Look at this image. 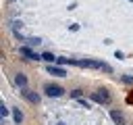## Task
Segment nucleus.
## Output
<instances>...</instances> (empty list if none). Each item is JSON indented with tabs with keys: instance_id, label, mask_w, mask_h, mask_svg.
Masks as SVG:
<instances>
[{
	"instance_id": "obj_1",
	"label": "nucleus",
	"mask_w": 133,
	"mask_h": 125,
	"mask_svg": "<svg viewBox=\"0 0 133 125\" xmlns=\"http://www.w3.org/2000/svg\"><path fill=\"white\" fill-rule=\"evenodd\" d=\"M77 65L79 67H89V69H102V71H112L110 69V65H106V63H102V60H77Z\"/></svg>"
},
{
	"instance_id": "obj_2",
	"label": "nucleus",
	"mask_w": 133,
	"mask_h": 125,
	"mask_svg": "<svg viewBox=\"0 0 133 125\" xmlns=\"http://www.w3.org/2000/svg\"><path fill=\"white\" fill-rule=\"evenodd\" d=\"M91 100H94V102H100V104H108V102H110V94H108L106 90H98V92L91 94Z\"/></svg>"
},
{
	"instance_id": "obj_3",
	"label": "nucleus",
	"mask_w": 133,
	"mask_h": 125,
	"mask_svg": "<svg viewBox=\"0 0 133 125\" xmlns=\"http://www.w3.org/2000/svg\"><path fill=\"white\" fill-rule=\"evenodd\" d=\"M21 96H23L25 100L33 102V104H39V94H37V92H31V90H27V88H21Z\"/></svg>"
},
{
	"instance_id": "obj_4",
	"label": "nucleus",
	"mask_w": 133,
	"mask_h": 125,
	"mask_svg": "<svg viewBox=\"0 0 133 125\" xmlns=\"http://www.w3.org/2000/svg\"><path fill=\"white\" fill-rule=\"evenodd\" d=\"M46 94H48L50 98H58V96H62V94H64V90H62L60 85H54V83H48V85H46Z\"/></svg>"
},
{
	"instance_id": "obj_5",
	"label": "nucleus",
	"mask_w": 133,
	"mask_h": 125,
	"mask_svg": "<svg viewBox=\"0 0 133 125\" xmlns=\"http://www.w3.org/2000/svg\"><path fill=\"white\" fill-rule=\"evenodd\" d=\"M48 73H50V75H54V77H66V71H64L62 67H58L56 63L48 67Z\"/></svg>"
},
{
	"instance_id": "obj_6",
	"label": "nucleus",
	"mask_w": 133,
	"mask_h": 125,
	"mask_svg": "<svg viewBox=\"0 0 133 125\" xmlns=\"http://www.w3.org/2000/svg\"><path fill=\"white\" fill-rule=\"evenodd\" d=\"M21 54H23V56H27V60H39V58H42L39 54L31 52V50H29L27 46H21Z\"/></svg>"
},
{
	"instance_id": "obj_7",
	"label": "nucleus",
	"mask_w": 133,
	"mask_h": 125,
	"mask_svg": "<svg viewBox=\"0 0 133 125\" xmlns=\"http://www.w3.org/2000/svg\"><path fill=\"white\" fill-rule=\"evenodd\" d=\"M110 117H112V121H114L116 125H125V117H123L121 110H110Z\"/></svg>"
},
{
	"instance_id": "obj_8",
	"label": "nucleus",
	"mask_w": 133,
	"mask_h": 125,
	"mask_svg": "<svg viewBox=\"0 0 133 125\" xmlns=\"http://www.w3.org/2000/svg\"><path fill=\"white\" fill-rule=\"evenodd\" d=\"M15 83H17L19 88H27V77H25L23 73H19V75H15Z\"/></svg>"
},
{
	"instance_id": "obj_9",
	"label": "nucleus",
	"mask_w": 133,
	"mask_h": 125,
	"mask_svg": "<svg viewBox=\"0 0 133 125\" xmlns=\"http://www.w3.org/2000/svg\"><path fill=\"white\" fill-rule=\"evenodd\" d=\"M12 119H15L17 125L23 123V113H21V108H12Z\"/></svg>"
},
{
	"instance_id": "obj_10",
	"label": "nucleus",
	"mask_w": 133,
	"mask_h": 125,
	"mask_svg": "<svg viewBox=\"0 0 133 125\" xmlns=\"http://www.w3.org/2000/svg\"><path fill=\"white\" fill-rule=\"evenodd\" d=\"M42 60H48V63H56V56L52 52H44L42 54Z\"/></svg>"
},
{
	"instance_id": "obj_11",
	"label": "nucleus",
	"mask_w": 133,
	"mask_h": 125,
	"mask_svg": "<svg viewBox=\"0 0 133 125\" xmlns=\"http://www.w3.org/2000/svg\"><path fill=\"white\" fill-rule=\"evenodd\" d=\"M121 79H123V81H125L127 85H131V83H133V77H129V75H123Z\"/></svg>"
},
{
	"instance_id": "obj_12",
	"label": "nucleus",
	"mask_w": 133,
	"mask_h": 125,
	"mask_svg": "<svg viewBox=\"0 0 133 125\" xmlns=\"http://www.w3.org/2000/svg\"><path fill=\"white\" fill-rule=\"evenodd\" d=\"M71 98H81V90H73L71 92Z\"/></svg>"
},
{
	"instance_id": "obj_13",
	"label": "nucleus",
	"mask_w": 133,
	"mask_h": 125,
	"mask_svg": "<svg viewBox=\"0 0 133 125\" xmlns=\"http://www.w3.org/2000/svg\"><path fill=\"white\" fill-rule=\"evenodd\" d=\"M77 100H79V104H81V106H85V108H91V106H89V102H87V100H83V98H77Z\"/></svg>"
},
{
	"instance_id": "obj_14",
	"label": "nucleus",
	"mask_w": 133,
	"mask_h": 125,
	"mask_svg": "<svg viewBox=\"0 0 133 125\" xmlns=\"http://www.w3.org/2000/svg\"><path fill=\"white\" fill-rule=\"evenodd\" d=\"M58 125H64V123H58Z\"/></svg>"
},
{
	"instance_id": "obj_15",
	"label": "nucleus",
	"mask_w": 133,
	"mask_h": 125,
	"mask_svg": "<svg viewBox=\"0 0 133 125\" xmlns=\"http://www.w3.org/2000/svg\"><path fill=\"white\" fill-rule=\"evenodd\" d=\"M129 2H133V0H129Z\"/></svg>"
},
{
	"instance_id": "obj_16",
	"label": "nucleus",
	"mask_w": 133,
	"mask_h": 125,
	"mask_svg": "<svg viewBox=\"0 0 133 125\" xmlns=\"http://www.w3.org/2000/svg\"><path fill=\"white\" fill-rule=\"evenodd\" d=\"M12 2H15V0H12Z\"/></svg>"
}]
</instances>
